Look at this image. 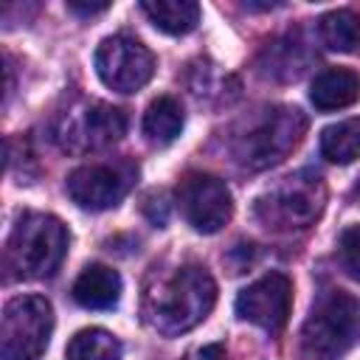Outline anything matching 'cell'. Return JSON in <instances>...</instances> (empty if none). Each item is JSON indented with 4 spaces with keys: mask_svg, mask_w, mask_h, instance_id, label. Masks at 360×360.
Here are the masks:
<instances>
[{
    "mask_svg": "<svg viewBox=\"0 0 360 360\" xmlns=\"http://www.w3.org/2000/svg\"><path fill=\"white\" fill-rule=\"evenodd\" d=\"M217 304V284L200 264H183L146 295V323L166 338L194 329Z\"/></svg>",
    "mask_w": 360,
    "mask_h": 360,
    "instance_id": "6da1fadb",
    "label": "cell"
},
{
    "mask_svg": "<svg viewBox=\"0 0 360 360\" xmlns=\"http://www.w3.org/2000/svg\"><path fill=\"white\" fill-rule=\"evenodd\" d=\"M68 228L53 214H22L6 245V264L17 278H48L68 256Z\"/></svg>",
    "mask_w": 360,
    "mask_h": 360,
    "instance_id": "7a4b0ae2",
    "label": "cell"
},
{
    "mask_svg": "<svg viewBox=\"0 0 360 360\" xmlns=\"http://www.w3.org/2000/svg\"><path fill=\"white\" fill-rule=\"evenodd\" d=\"M307 132V118L298 107H270L264 110L233 143L236 160L250 169H267L284 160Z\"/></svg>",
    "mask_w": 360,
    "mask_h": 360,
    "instance_id": "3957f363",
    "label": "cell"
},
{
    "mask_svg": "<svg viewBox=\"0 0 360 360\" xmlns=\"http://www.w3.org/2000/svg\"><path fill=\"white\" fill-rule=\"evenodd\" d=\"M323 202V180L312 172H295L256 200V219L270 231H304L321 217Z\"/></svg>",
    "mask_w": 360,
    "mask_h": 360,
    "instance_id": "277c9868",
    "label": "cell"
},
{
    "mask_svg": "<svg viewBox=\"0 0 360 360\" xmlns=\"http://www.w3.org/2000/svg\"><path fill=\"white\" fill-rule=\"evenodd\" d=\"M360 340V301L343 290L318 298L307 323L304 346L315 357H340Z\"/></svg>",
    "mask_w": 360,
    "mask_h": 360,
    "instance_id": "5b68a950",
    "label": "cell"
},
{
    "mask_svg": "<svg viewBox=\"0 0 360 360\" xmlns=\"http://www.w3.org/2000/svg\"><path fill=\"white\" fill-rule=\"evenodd\" d=\"M53 332V307L42 295H17L3 307L0 354L3 360H39Z\"/></svg>",
    "mask_w": 360,
    "mask_h": 360,
    "instance_id": "8992f818",
    "label": "cell"
},
{
    "mask_svg": "<svg viewBox=\"0 0 360 360\" xmlns=\"http://www.w3.org/2000/svg\"><path fill=\"white\" fill-rule=\"evenodd\" d=\"M96 73L110 90L135 93L149 84L155 73V56L141 39L129 34H112L96 48Z\"/></svg>",
    "mask_w": 360,
    "mask_h": 360,
    "instance_id": "52a82bcc",
    "label": "cell"
},
{
    "mask_svg": "<svg viewBox=\"0 0 360 360\" xmlns=\"http://www.w3.org/2000/svg\"><path fill=\"white\" fill-rule=\"evenodd\" d=\"M177 205L186 222L200 233H217L233 217V197L225 180L202 172H191L180 180Z\"/></svg>",
    "mask_w": 360,
    "mask_h": 360,
    "instance_id": "ba28073f",
    "label": "cell"
},
{
    "mask_svg": "<svg viewBox=\"0 0 360 360\" xmlns=\"http://www.w3.org/2000/svg\"><path fill=\"white\" fill-rule=\"evenodd\" d=\"M132 180H135V169L124 160L87 163L70 172L68 194L84 211H107L127 197V191L132 188Z\"/></svg>",
    "mask_w": 360,
    "mask_h": 360,
    "instance_id": "9c48e42d",
    "label": "cell"
},
{
    "mask_svg": "<svg viewBox=\"0 0 360 360\" xmlns=\"http://www.w3.org/2000/svg\"><path fill=\"white\" fill-rule=\"evenodd\" d=\"M236 318L276 335L287 326L292 309V281L284 273H267L236 295Z\"/></svg>",
    "mask_w": 360,
    "mask_h": 360,
    "instance_id": "30bf717a",
    "label": "cell"
},
{
    "mask_svg": "<svg viewBox=\"0 0 360 360\" xmlns=\"http://www.w3.org/2000/svg\"><path fill=\"white\" fill-rule=\"evenodd\" d=\"M127 132V115L118 107L93 101L82 110L79 118H70L65 127L70 149H104L121 141Z\"/></svg>",
    "mask_w": 360,
    "mask_h": 360,
    "instance_id": "8fae6325",
    "label": "cell"
},
{
    "mask_svg": "<svg viewBox=\"0 0 360 360\" xmlns=\"http://www.w3.org/2000/svg\"><path fill=\"white\" fill-rule=\"evenodd\" d=\"M121 298V276L107 264H87L73 281V301L84 309H112Z\"/></svg>",
    "mask_w": 360,
    "mask_h": 360,
    "instance_id": "7c38bea8",
    "label": "cell"
},
{
    "mask_svg": "<svg viewBox=\"0 0 360 360\" xmlns=\"http://www.w3.org/2000/svg\"><path fill=\"white\" fill-rule=\"evenodd\" d=\"M360 98V76L349 68H326L309 87V101L321 112L352 107Z\"/></svg>",
    "mask_w": 360,
    "mask_h": 360,
    "instance_id": "4fadbf2b",
    "label": "cell"
},
{
    "mask_svg": "<svg viewBox=\"0 0 360 360\" xmlns=\"http://www.w3.org/2000/svg\"><path fill=\"white\" fill-rule=\"evenodd\" d=\"M141 11L158 31L172 37H183L200 22V6L194 0H143Z\"/></svg>",
    "mask_w": 360,
    "mask_h": 360,
    "instance_id": "5bb4252c",
    "label": "cell"
},
{
    "mask_svg": "<svg viewBox=\"0 0 360 360\" xmlns=\"http://www.w3.org/2000/svg\"><path fill=\"white\" fill-rule=\"evenodd\" d=\"M183 124H186L183 107L172 96H158L143 112V135L155 146H169L172 141H177Z\"/></svg>",
    "mask_w": 360,
    "mask_h": 360,
    "instance_id": "9a60e30c",
    "label": "cell"
},
{
    "mask_svg": "<svg viewBox=\"0 0 360 360\" xmlns=\"http://www.w3.org/2000/svg\"><path fill=\"white\" fill-rule=\"evenodd\" d=\"M321 42L338 53H360V11L335 8L318 20Z\"/></svg>",
    "mask_w": 360,
    "mask_h": 360,
    "instance_id": "2e32d148",
    "label": "cell"
},
{
    "mask_svg": "<svg viewBox=\"0 0 360 360\" xmlns=\"http://www.w3.org/2000/svg\"><path fill=\"white\" fill-rule=\"evenodd\" d=\"M321 155L338 166L354 163L360 158V118L329 124L321 132Z\"/></svg>",
    "mask_w": 360,
    "mask_h": 360,
    "instance_id": "e0dca14e",
    "label": "cell"
},
{
    "mask_svg": "<svg viewBox=\"0 0 360 360\" xmlns=\"http://www.w3.org/2000/svg\"><path fill=\"white\" fill-rule=\"evenodd\" d=\"M65 360H121V343L107 329H82L70 338Z\"/></svg>",
    "mask_w": 360,
    "mask_h": 360,
    "instance_id": "ac0fdd59",
    "label": "cell"
},
{
    "mask_svg": "<svg viewBox=\"0 0 360 360\" xmlns=\"http://www.w3.org/2000/svg\"><path fill=\"white\" fill-rule=\"evenodd\" d=\"M338 256H340V264L343 270L360 281V225H352L340 233V242H338Z\"/></svg>",
    "mask_w": 360,
    "mask_h": 360,
    "instance_id": "d6986e66",
    "label": "cell"
},
{
    "mask_svg": "<svg viewBox=\"0 0 360 360\" xmlns=\"http://www.w3.org/2000/svg\"><path fill=\"white\" fill-rule=\"evenodd\" d=\"M188 360H228V354H225V346L222 343H205Z\"/></svg>",
    "mask_w": 360,
    "mask_h": 360,
    "instance_id": "ffe728a7",
    "label": "cell"
},
{
    "mask_svg": "<svg viewBox=\"0 0 360 360\" xmlns=\"http://www.w3.org/2000/svg\"><path fill=\"white\" fill-rule=\"evenodd\" d=\"M68 8L73 14H82V17H93V14H101L110 8V3H82V0H68Z\"/></svg>",
    "mask_w": 360,
    "mask_h": 360,
    "instance_id": "44dd1931",
    "label": "cell"
},
{
    "mask_svg": "<svg viewBox=\"0 0 360 360\" xmlns=\"http://www.w3.org/2000/svg\"><path fill=\"white\" fill-rule=\"evenodd\" d=\"M354 197H357V200H360V183H357V186H354Z\"/></svg>",
    "mask_w": 360,
    "mask_h": 360,
    "instance_id": "7402d4cb",
    "label": "cell"
}]
</instances>
